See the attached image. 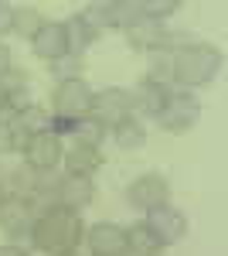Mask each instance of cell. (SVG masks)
Segmentation results:
<instances>
[{
  "mask_svg": "<svg viewBox=\"0 0 228 256\" xmlns=\"http://www.w3.org/2000/svg\"><path fill=\"white\" fill-rule=\"evenodd\" d=\"M222 52L208 44V41H188L174 52V82L181 89H198L215 82V76L222 72Z\"/></svg>",
  "mask_w": 228,
  "mask_h": 256,
  "instance_id": "cell-2",
  "label": "cell"
},
{
  "mask_svg": "<svg viewBox=\"0 0 228 256\" xmlns=\"http://www.w3.org/2000/svg\"><path fill=\"white\" fill-rule=\"evenodd\" d=\"M0 256H31L24 246H17V242H3L0 246Z\"/></svg>",
  "mask_w": 228,
  "mask_h": 256,
  "instance_id": "cell-24",
  "label": "cell"
},
{
  "mask_svg": "<svg viewBox=\"0 0 228 256\" xmlns=\"http://www.w3.org/2000/svg\"><path fill=\"white\" fill-rule=\"evenodd\" d=\"M7 72H14V52L0 41V79H3Z\"/></svg>",
  "mask_w": 228,
  "mask_h": 256,
  "instance_id": "cell-23",
  "label": "cell"
},
{
  "mask_svg": "<svg viewBox=\"0 0 228 256\" xmlns=\"http://www.w3.org/2000/svg\"><path fill=\"white\" fill-rule=\"evenodd\" d=\"M167 86H157V82L150 79H143L140 86H136V92H133V116L140 113V116H157L160 113V106H164V99H167Z\"/></svg>",
  "mask_w": 228,
  "mask_h": 256,
  "instance_id": "cell-16",
  "label": "cell"
},
{
  "mask_svg": "<svg viewBox=\"0 0 228 256\" xmlns=\"http://www.w3.org/2000/svg\"><path fill=\"white\" fill-rule=\"evenodd\" d=\"M10 31V4H0V34Z\"/></svg>",
  "mask_w": 228,
  "mask_h": 256,
  "instance_id": "cell-25",
  "label": "cell"
},
{
  "mask_svg": "<svg viewBox=\"0 0 228 256\" xmlns=\"http://www.w3.org/2000/svg\"><path fill=\"white\" fill-rule=\"evenodd\" d=\"M72 137H75V144H82V147H99V144L106 140V123H99L95 116H78L75 123H72Z\"/></svg>",
  "mask_w": 228,
  "mask_h": 256,
  "instance_id": "cell-21",
  "label": "cell"
},
{
  "mask_svg": "<svg viewBox=\"0 0 228 256\" xmlns=\"http://www.w3.org/2000/svg\"><path fill=\"white\" fill-rule=\"evenodd\" d=\"M85 18L92 20L95 28H119V31H126L140 18V10H136V0H99V4L85 7Z\"/></svg>",
  "mask_w": 228,
  "mask_h": 256,
  "instance_id": "cell-10",
  "label": "cell"
},
{
  "mask_svg": "<svg viewBox=\"0 0 228 256\" xmlns=\"http://www.w3.org/2000/svg\"><path fill=\"white\" fill-rule=\"evenodd\" d=\"M65 256H78V250H75V253H65Z\"/></svg>",
  "mask_w": 228,
  "mask_h": 256,
  "instance_id": "cell-26",
  "label": "cell"
},
{
  "mask_svg": "<svg viewBox=\"0 0 228 256\" xmlns=\"http://www.w3.org/2000/svg\"><path fill=\"white\" fill-rule=\"evenodd\" d=\"M51 110H55V116H68V120L89 116V110H92V86L82 76L61 79L55 86V92H51Z\"/></svg>",
  "mask_w": 228,
  "mask_h": 256,
  "instance_id": "cell-4",
  "label": "cell"
},
{
  "mask_svg": "<svg viewBox=\"0 0 228 256\" xmlns=\"http://www.w3.org/2000/svg\"><path fill=\"white\" fill-rule=\"evenodd\" d=\"M34 195H3L0 198V232L7 239H20L31 236V226H34Z\"/></svg>",
  "mask_w": 228,
  "mask_h": 256,
  "instance_id": "cell-5",
  "label": "cell"
},
{
  "mask_svg": "<svg viewBox=\"0 0 228 256\" xmlns=\"http://www.w3.org/2000/svg\"><path fill=\"white\" fill-rule=\"evenodd\" d=\"M136 10H140V18L164 20L171 18L174 10H181V0H136Z\"/></svg>",
  "mask_w": 228,
  "mask_h": 256,
  "instance_id": "cell-22",
  "label": "cell"
},
{
  "mask_svg": "<svg viewBox=\"0 0 228 256\" xmlns=\"http://www.w3.org/2000/svg\"><path fill=\"white\" fill-rule=\"evenodd\" d=\"M113 144L119 150H140V147H147V126L136 116L119 120L113 126Z\"/></svg>",
  "mask_w": 228,
  "mask_h": 256,
  "instance_id": "cell-18",
  "label": "cell"
},
{
  "mask_svg": "<svg viewBox=\"0 0 228 256\" xmlns=\"http://www.w3.org/2000/svg\"><path fill=\"white\" fill-rule=\"evenodd\" d=\"M61 164H65V174L92 178L95 171L102 168V154H99V147H82V144H75V147H68V150H65Z\"/></svg>",
  "mask_w": 228,
  "mask_h": 256,
  "instance_id": "cell-15",
  "label": "cell"
},
{
  "mask_svg": "<svg viewBox=\"0 0 228 256\" xmlns=\"http://www.w3.org/2000/svg\"><path fill=\"white\" fill-rule=\"evenodd\" d=\"M126 246H130V256H160L164 253V242L150 232L147 222H133L126 229Z\"/></svg>",
  "mask_w": 228,
  "mask_h": 256,
  "instance_id": "cell-17",
  "label": "cell"
},
{
  "mask_svg": "<svg viewBox=\"0 0 228 256\" xmlns=\"http://www.w3.org/2000/svg\"><path fill=\"white\" fill-rule=\"evenodd\" d=\"M157 126L167 130V134H188L191 126L201 120V99L188 92V89H171L160 113H157Z\"/></svg>",
  "mask_w": 228,
  "mask_h": 256,
  "instance_id": "cell-3",
  "label": "cell"
},
{
  "mask_svg": "<svg viewBox=\"0 0 228 256\" xmlns=\"http://www.w3.org/2000/svg\"><path fill=\"white\" fill-rule=\"evenodd\" d=\"M31 52L41 62H61L68 58V38H65V24L61 20H44L41 31L31 38Z\"/></svg>",
  "mask_w": 228,
  "mask_h": 256,
  "instance_id": "cell-13",
  "label": "cell"
},
{
  "mask_svg": "<svg viewBox=\"0 0 228 256\" xmlns=\"http://www.w3.org/2000/svg\"><path fill=\"white\" fill-rule=\"evenodd\" d=\"M171 198V181L164 174H157V171H150V174H140L126 188V202L133 205V208H140V212H147V208H153V205H164Z\"/></svg>",
  "mask_w": 228,
  "mask_h": 256,
  "instance_id": "cell-11",
  "label": "cell"
},
{
  "mask_svg": "<svg viewBox=\"0 0 228 256\" xmlns=\"http://www.w3.org/2000/svg\"><path fill=\"white\" fill-rule=\"evenodd\" d=\"M143 79L157 82V86H167L171 89L174 82V52H167V48H153L150 52V65H147V76Z\"/></svg>",
  "mask_w": 228,
  "mask_h": 256,
  "instance_id": "cell-20",
  "label": "cell"
},
{
  "mask_svg": "<svg viewBox=\"0 0 228 256\" xmlns=\"http://www.w3.org/2000/svg\"><path fill=\"white\" fill-rule=\"evenodd\" d=\"M85 239V222L82 212H72L65 205H48L41 208L34 226H31V246L44 256H65L75 253Z\"/></svg>",
  "mask_w": 228,
  "mask_h": 256,
  "instance_id": "cell-1",
  "label": "cell"
},
{
  "mask_svg": "<svg viewBox=\"0 0 228 256\" xmlns=\"http://www.w3.org/2000/svg\"><path fill=\"white\" fill-rule=\"evenodd\" d=\"M85 242H89V253L92 256H130L126 229L116 226V222H95L92 229L85 232Z\"/></svg>",
  "mask_w": 228,
  "mask_h": 256,
  "instance_id": "cell-12",
  "label": "cell"
},
{
  "mask_svg": "<svg viewBox=\"0 0 228 256\" xmlns=\"http://www.w3.org/2000/svg\"><path fill=\"white\" fill-rule=\"evenodd\" d=\"M61 158H65V144H61V137H55L51 130L34 134V137L27 140V147H24V160H27V168L38 171V174L55 171L58 164H61Z\"/></svg>",
  "mask_w": 228,
  "mask_h": 256,
  "instance_id": "cell-8",
  "label": "cell"
},
{
  "mask_svg": "<svg viewBox=\"0 0 228 256\" xmlns=\"http://www.w3.org/2000/svg\"><path fill=\"white\" fill-rule=\"evenodd\" d=\"M48 198H55V205H65V208H72V212H82V208H89L95 202V184H92V178L61 174Z\"/></svg>",
  "mask_w": 228,
  "mask_h": 256,
  "instance_id": "cell-9",
  "label": "cell"
},
{
  "mask_svg": "<svg viewBox=\"0 0 228 256\" xmlns=\"http://www.w3.org/2000/svg\"><path fill=\"white\" fill-rule=\"evenodd\" d=\"M89 116H95L99 123H106V126H116L119 120L133 116V92L123 89V86H109V89H102V92H92V110H89Z\"/></svg>",
  "mask_w": 228,
  "mask_h": 256,
  "instance_id": "cell-7",
  "label": "cell"
},
{
  "mask_svg": "<svg viewBox=\"0 0 228 256\" xmlns=\"http://www.w3.org/2000/svg\"><path fill=\"white\" fill-rule=\"evenodd\" d=\"M41 24H44V18H41L38 7H31V4H17V7H10V31L14 34H20V38H34L41 31Z\"/></svg>",
  "mask_w": 228,
  "mask_h": 256,
  "instance_id": "cell-19",
  "label": "cell"
},
{
  "mask_svg": "<svg viewBox=\"0 0 228 256\" xmlns=\"http://www.w3.org/2000/svg\"><path fill=\"white\" fill-rule=\"evenodd\" d=\"M61 24H65V38H68V58H82L95 44L99 28H95L85 14H72L68 20H61Z\"/></svg>",
  "mask_w": 228,
  "mask_h": 256,
  "instance_id": "cell-14",
  "label": "cell"
},
{
  "mask_svg": "<svg viewBox=\"0 0 228 256\" xmlns=\"http://www.w3.org/2000/svg\"><path fill=\"white\" fill-rule=\"evenodd\" d=\"M143 222L150 226V232L160 239L164 246H177L181 239L188 236V216H184L177 205H171V202L147 208V218H143Z\"/></svg>",
  "mask_w": 228,
  "mask_h": 256,
  "instance_id": "cell-6",
  "label": "cell"
},
{
  "mask_svg": "<svg viewBox=\"0 0 228 256\" xmlns=\"http://www.w3.org/2000/svg\"><path fill=\"white\" fill-rule=\"evenodd\" d=\"M0 198H3V184H0Z\"/></svg>",
  "mask_w": 228,
  "mask_h": 256,
  "instance_id": "cell-27",
  "label": "cell"
}]
</instances>
